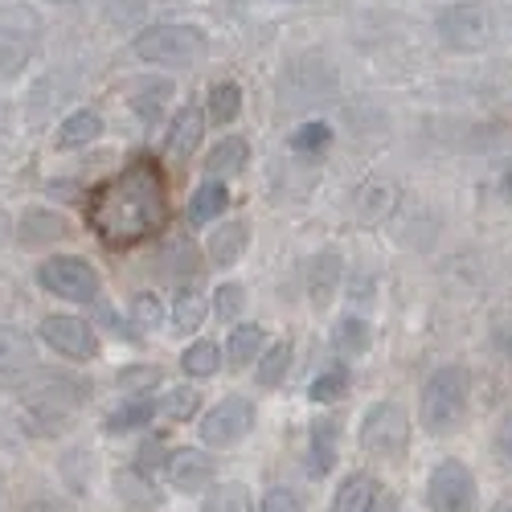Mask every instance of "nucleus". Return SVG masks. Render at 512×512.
I'll use <instances>...</instances> for the list:
<instances>
[{"label":"nucleus","instance_id":"4c0bfd02","mask_svg":"<svg viewBox=\"0 0 512 512\" xmlns=\"http://www.w3.org/2000/svg\"><path fill=\"white\" fill-rule=\"evenodd\" d=\"M168 455H173V451L164 447V439H144V443L136 447V472H140V476H148V480L164 476Z\"/></svg>","mask_w":512,"mask_h":512},{"label":"nucleus","instance_id":"473e14b6","mask_svg":"<svg viewBox=\"0 0 512 512\" xmlns=\"http://www.w3.org/2000/svg\"><path fill=\"white\" fill-rule=\"evenodd\" d=\"M127 316H132V324H136V328L156 332V328H164L168 308H164L160 295H152V291H136V295H132V308H127Z\"/></svg>","mask_w":512,"mask_h":512},{"label":"nucleus","instance_id":"f704fd0d","mask_svg":"<svg viewBox=\"0 0 512 512\" xmlns=\"http://www.w3.org/2000/svg\"><path fill=\"white\" fill-rule=\"evenodd\" d=\"M349 386H353L349 369H345V365H336V369H328V373H320V377L312 381V386H308V398L328 406V402H340V398H345Z\"/></svg>","mask_w":512,"mask_h":512},{"label":"nucleus","instance_id":"e433bc0d","mask_svg":"<svg viewBox=\"0 0 512 512\" xmlns=\"http://www.w3.org/2000/svg\"><path fill=\"white\" fill-rule=\"evenodd\" d=\"M156 406H160V414H164V418H173V422H189V418L201 410V394H197L193 386H177V390H168Z\"/></svg>","mask_w":512,"mask_h":512},{"label":"nucleus","instance_id":"aec40b11","mask_svg":"<svg viewBox=\"0 0 512 512\" xmlns=\"http://www.w3.org/2000/svg\"><path fill=\"white\" fill-rule=\"evenodd\" d=\"M160 414V406L152 402V394H127L107 418H103V431L107 435H132L140 426H152V418Z\"/></svg>","mask_w":512,"mask_h":512},{"label":"nucleus","instance_id":"bb28decb","mask_svg":"<svg viewBox=\"0 0 512 512\" xmlns=\"http://www.w3.org/2000/svg\"><path fill=\"white\" fill-rule=\"evenodd\" d=\"M263 353H267V328H259V324H238L230 332V340H226V361L234 369L254 365Z\"/></svg>","mask_w":512,"mask_h":512},{"label":"nucleus","instance_id":"f03ea898","mask_svg":"<svg viewBox=\"0 0 512 512\" xmlns=\"http://www.w3.org/2000/svg\"><path fill=\"white\" fill-rule=\"evenodd\" d=\"M467 414H472V369L467 365H439L422 381L418 394V426L431 439L463 431Z\"/></svg>","mask_w":512,"mask_h":512},{"label":"nucleus","instance_id":"de8ad7c7","mask_svg":"<svg viewBox=\"0 0 512 512\" xmlns=\"http://www.w3.org/2000/svg\"><path fill=\"white\" fill-rule=\"evenodd\" d=\"M504 189H508V193H512V168H508V177H504Z\"/></svg>","mask_w":512,"mask_h":512},{"label":"nucleus","instance_id":"423d86ee","mask_svg":"<svg viewBox=\"0 0 512 512\" xmlns=\"http://www.w3.org/2000/svg\"><path fill=\"white\" fill-rule=\"evenodd\" d=\"M426 508L431 512H480V480L463 459L447 455L426 472Z\"/></svg>","mask_w":512,"mask_h":512},{"label":"nucleus","instance_id":"dca6fc26","mask_svg":"<svg viewBox=\"0 0 512 512\" xmlns=\"http://www.w3.org/2000/svg\"><path fill=\"white\" fill-rule=\"evenodd\" d=\"M340 463V418H316L312 422V435H308V472L316 480L332 476Z\"/></svg>","mask_w":512,"mask_h":512},{"label":"nucleus","instance_id":"c9c22d12","mask_svg":"<svg viewBox=\"0 0 512 512\" xmlns=\"http://www.w3.org/2000/svg\"><path fill=\"white\" fill-rule=\"evenodd\" d=\"M168 316H173V324H177L181 332H197L201 320L209 316V304H205V295H201V291H181Z\"/></svg>","mask_w":512,"mask_h":512},{"label":"nucleus","instance_id":"393cba45","mask_svg":"<svg viewBox=\"0 0 512 512\" xmlns=\"http://www.w3.org/2000/svg\"><path fill=\"white\" fill-rule=\"evenodd\" d=\"M156 263H160L156 271L168 275V279H193L201 271V254H197V246L189 238H168L160 246V254H156Z\"/></svg>","mask_w":512,"mask_h":512},{"label":"nucleus","instance_id":"cd10ccee","mask_svg":"<svg viewBox=\"0 0 512 512\" xmlns=\"http://www.w3.org/2000/svg\"><path fill=\"white\" fill-rule=\"evenodd\" d=\"M369 345H373V328H369V320H361V316H345V320L332 328V349L345 357V361L365 357Z\"/></svg>","mask_w":512,"mask_h":512},{"label":"nucleus","instance_id":"2f4dec72","mask_svg":"<svg viewBox=\"0 0 512 512\" xmlns=\"http://www.w3.org/2000/svg\"><path fill=\"white\" fill-rule=\"evenodd\" d=\"M242 115V91H238V82H213L209 87V119L226 127Z\"/></svg>","mask_w":512,"mask_h":512},{"label":"nucleus","instance_id":"49530a36","mask_svg":"<svg viewBox=\"0 0 512 512\" xmlns=\"http://www.w3.org/2000/svg\"><path fill=\"white\" fill-rule=\"evenodd\" d=\"M377 512H402V504H398L394 496H386V492H381V504H377Z\"/></svg>","mask_w":512,"mask_h":512},{"label":"nucleus","instance_id":"58836bf2","mask_svg":"<svg viewBox=\"0 0 512 512\" xmlns=\"http://www.w3.org/2000/svg\"><path fill=\"white\" fill-rule=\"evenodd\" d=\"M115 386L123 394H152L160 386V369L156 365H132V369H119Z\"/></svg>","mask_w":512,"mask_h":512},{"label":"nucleus","instance_id":"412c9836","mask_svg":"<svg viewBox=\"0 0 512 512\" xmlns=\"http://www.w3.org/2000/svg\"><path fill=\"white\" fill-rule=\"evenodd\" d=\"M168 99H173V82H168V78H136V82H127V103H132V111L144 123H156L160 111L168 107Z\"/></svg>","mask_w":512,"mask_h":512},{"label":"nucleus","instance_id":"09e8293b","mask_svg":"<svg viewBox=\"0 0 512 512\" xmlns=\"http://www.w3.org/2000/svg\"><path fill=\"white\" fill-rule=\"evenodd\" d=\"M508 512H512V508H508Z\"/></svg>","mask_w":512,"mask_h":512},{"label":"nucleus","instance_id":"c85d7f7f","mask_svg":"<svg viewBox=\"0 0 512 512\" xmlns=\"http://www.w3.org/2000/svg\"><path fill=\"white\" fill-rule=\"evenodd\" d=\"M103 136V115L91 111V107H82L74 115L62 119L58 127V148H82V144H95Z\"/></svg>","mask_w":512,"mask_h":512},{"label":"nucleus","instance_id":"6ab92c4d","mask_svg":"<svg viewBox=\"0 0 512 512\" xmlns=\"http://www.w3.org/2000/svg\"><path fill=\"white\" fill-rule=\"evenodd\" d=\"M230 209V193H226V181H218V177H205L197 189H193V197H189V205H185V222L189 226H213V222H222V213Z\"/></svg>","mask_w":512,"mask_h":512},{"label":"nucleus","instance_id":"f257e3e1","mask_svg":"<svg viewBox=\"0 0 512 512\" xmlns=\"http://www.w3.org/2000/svg\"><path fill=\"white\" fill-rule=\"evenodd\" d=\"M168 185L152 160L127 164L87 201V226L111 250H127L168 226Z\"/></svg>","mask_w":512,"mask_h":512},{"label":"nucleus","instance_id":"6e6552de","mask_svg":"<svg viewBox=\"0 0 512 512\" xmlns=\"http://www.w3.org/2000/svg\"><path fill=\"white\" fill-rule=\"evenodd\" d=\"M254 422H259V406H254L246 394H230V398H222L218 406H209L201 414V426H197L201 447H209V451H234L238 443L250 439Z\"/></svg>","mask_w":512,"mask_h":512},{"label":"nucleus","instance_id":"c756f323","mask_svg":"<svg viewBox=\"0 0 512 512\" xmlns=\"http://www.w3.org/2000/svg\"><path fill=\"white\" fill-rule=\"evenodd\" d=\"M222 361H226V349H218V340H193V345H185V353H181V369L193 381L218 377Z\"/></svg>","mask_w":512,"mask_h":512},{"label":"nucleus","instance_id":"f8f14e48","mask_svg":"<svg viewBox=\"0 0 512 512\" xmlns=\"http://www.w3.org/2000/svg\"><path fill=\"white\" fill-rule=\"evenodd\" d=\"M37 46V21L33 13H0V82L13 78Z\"/></svg>","mask_w":512,"mask_h":512},{"label":"nucleus","instance_id":"5701e85b","mask_svg":"<svg viewBox=\"0 0 512 512\" xmlns=\"http://www.w3.org/2000/svg\"><path fill=\"white\" fill-rule=\"evenodd\" d=\"M246 164H250V144H246L242 136H226V140H218V144L209 148L205 173L218 177V181H226V177H238Z\"/></svg>","mask_w":512,"mask_h":512},{"label":"nucleus","instance_id":"ea45409f","mask_svg":"<svg viewBox=\"0 0 512 512\" xmlns=\"http://www.w3.org/2000/svg\"><path fill=\"white\" fill-rule=\"evenodd\" d=\"M492 459L504 467V472H512V406H504L496 426H492Z\"/></svg>","mask_w":512,"mask_h":512},{"label":"nucleus","instance_id":"a211bd4d","mask_svg":"<svg viewBox=\"0 0 512 512\" xmlns=\"http://www.w3.org/2000/svg\"><path fill=\"white\" fill-rule=\"evenodd\" d=\"M340 283H345V259H340V250H320L312 267H308V300L312 308H328L336 300Z\"/></svg>","mask_w":512,"mask_h":512},{"label":"nucleus","instance_id":"72a5a7b5","mask_svg":"<svg viewBox=\"0 0 512 512\" xmlns=\"http://www.w3.org/2000/svg\"><path fill=\"white\" fill-rule=\"evenodd\" d=\"M242 308H246V291H242V283H222L218 291H213V300H209V316L218 320V324H238Z\"/></svg>","mask_w":512,"mask_h":512},{"label":"nucleus","instance_id":"c03bdc74","mask_svg":"<svg viewBox=\"0 0 512 512\" xmlns=\"http://www.w3.org/2000/svg\"><path fill=\"white\" fill-rule=\"evenodd\" d=\"M25 512H70V508H66V504H54V500L46 496V500H37V504H29Z\"/></svg>","mask_w":512,"mask_h":512},{"label":"nucleus","instance_id":"79ce46f5","mask_svg":"<svg viewBox=\"0 0 512 512\" xmlns=\"http://www.w3.org/2000/svg\"><path fill=\"white\" fill-rule=\"evenodd\" d=\"M259 512H308V508L291 488H267L259 500Z\"/></svg>","mask_w":512,"mask_h":512},{"label":"nucleus","instance_id":"a19ab883","mask_svg":"<svg viewBox=\"0 0 512 512\" xmlns=\"http://www.w3.org/2000/svg\"><path fill=\"white\" fill-rule=\"evenodd\" d=\"M328 144H332V127H328V123H320V119H316V123H304V127H300V132H295V136H291V148H295V152H300V156L324 152Z\"/></svg>","mask_w":512,"mask_h":512},{"label":"nucleus","instance_id":"37998d69","mask_svg":"<svg viewBox=\"0 0 512 512\" xmlns=\"http://www.w3.org/2000/svg\"><path fill=\"white\" fill-rule=\"evenodd\" d=\"M492 340H496V349L512 361V324H496V332H492Z\"/></svg>","mask_w":512,"mask_h":512},{"label":"nucleus","instance_id":"a878e982","mask_svg":"<svg viewBox=\"0 0 512 512\" xmlns=\"http://www.w3.org/2000/svg\"><path fill=\"white\" fill-rule=\"evenodd\" d=\"M115 500H119L127 512H156V504H160V492H156V480L140 476L136 467H132V472L115 476Z\"/></svg>","mask_w":512,"mask_h":512},{"label":"nucleus","instance_id":"9b49d317","mask_svg":"<svg viewBox=\"0 0 512 512\" xmlns=\"http://www.w3.org/2000/svg\"><path fill=\"white\" fill-rule=\"evenodd\" d=\"M164 480L181 496H205L213 484H218V459L209 455V447H181V451L168 455Z\"/></svg>","mask_w":512,"mask_h":512},{"label":"nucleus","instance_id":"7c9ffc66","mask_svg":"<svg viewBox=\"0 0 512 512\" xmlns=\"http://www.w3.org/2000/svg\"><path fill=\"white\" fill-rule=\"evenodd\" d=\"M291 357H295L291 340H275V345H267V353L254 361V381H259L263 390H279L287 369H291Z\"/></svg>","mask_w":512,"mask_h":512},{"label":"nucleus","instance_id":"f3484780","mask_svg":"<svg viewBox=\"0 0 512 512\" xmlns=\"http://www.w3.org/2000/svg\"><path fill=\"white\" fill-rule=\"evenodd\" d=\"M381 492H386V488H381L377 476H369V472H349L345 480L336 484L328 512H377Z\"/></svg>","mask_w":512,"mask_h":512},{"label":"nucleus","instance_id":"2eb2a0df","mask_svg":"<svg viewBox=\"0 0 512 512\" xmlns=\"http://www.w3.org/2000/svg\"><path fill=\"white\" fill-rule=\"evenodd\" d=\"M205 136V111L197 103H185L164 132V156L168 160H189Z\"/></svg>","mask_w":512,"mask_h":512},{"label":"nucleus","instance_id":"20e7f679","mask_svg":"<svg viewBox=\"0 0 512 512\" xmlns=\"http://www.w3.org/2000/svg\"><path fill=\"white\" fill-rule=\"evenodd\" d=\"M410 439H414V422H410V410L402 402H373L361 414L357 443L365 455L386 459V463H402L410 451Z\"/></svg>","mask_w":512,"mask_h":512},{"label":"nucleus","instance_id":"1a4fd4ad","mask_svg":"<svg viewBox=\"0 0 512 512\" xmlns=\"http://www.w3.org/2000/svg\"><path fill=\"white\" fill-rule=\"evenodd\" d=\"M37 336H41V345H50L66 361H99V353H103L95 324L82 316H70V312L46 316L37 324Z\"/></svg>","mask_w":512,"mask_h":512},{"label":"nucleus","instance_id":"ddd939ff","mask_svg":"<svg viewBox=\"0 0 512 512\" xmlns=\"http://www.w3.org/2000/svg\"><path fill=\"white\" fill-rule=\"evenodd\" d=\"M246 246H250V222L246 218H222V222H213V230L205 238V259L226 271V267L242 263Z\"/></svg>","mask_w":512,"mask_h":512},{"label":"nucleus","instance_id":"39448f33","mask_svg":"<svg viewBox=\"0 0 512 512\" xmlns=\"http://www.w3.org/2000/svg\"><path fill=\"white\" fill-rule=\"evenodd\" d=\"M209 54V37L197 25H152L136 37V58L152 62V66H197Z\"/></svg>","mask_w":512,"mask_h":512},{"label":"nucleus","instance_id":"a18cd8bd","mask_svg":"<svg viewBox=\"0 0 512 512\" xmlns=\"http://www.w3.org/2000/svg\"><path fill=\"white\" fill-rule=\"evenodd\" d=\"M9 238H13V218L5 213V205H0V246H5Z\"/></svg>","mask_w":512,"mask_h":512},{"label":"nucleus","instance_id":"7ed1b4c3","mask_svg":"<svg viewBox=\"0 0 512 512\" xmlns=\"http://www.w3.org/2000/svg\"><path fill=\"white\" fill-rule=\"evenodd\" d=\"M17 398L41 426H58L91 398V381L66 369H29V377L17 381Z\"/></svg>","mask_w":512,"mask_h":512},{"label":"nucleus","instance_id":"9d476101","mask_svg":"<svg viewBox=\"0 0 512 512\" xmlns=\"http://www.w3.org/2000/svg\"><path fill=\"white\" fill-rule=\"evenodd\" d=\"M435 29H439V41L451 50H484L488 46V33H492V13L480 5V0H459V5H447L439 17H435Z\"/></svg>","mask_w":512,"mask_h":512},{"label":"nucleus","instance_id":"0eeeda50","mask_svg":"<svg viewBox=\"0 0 512 512\" xmlns=\"http://www.w3.org/2000/svg\"><path fill=\"white\" fill-rule=\"evenodd\" d=\"M37 283L41 291L58 295L66 304H95L103 295V275L95 271V263L78 259V254H50L37 267Z\"/></svg>","mask_w":512,"mask_h":512},{"label":"nucleus","instance_id":"b1692460","mask_svg":"<svg viewBox=\"0 0 512 512\" xmlns=\"http://www.w3.org/2000/svg\"><path fill=\"white\" fill-rule=\"evenodd\" d=\"M197 512H259V500H254V492L238 480H218L201 496Z\"/></svg>","mask_w":512,"mask_h":512},{"label":"nucleus","instance_id":"4be33fe9","mask_svg":"<svg viewBox=\"0 0 512 512\" xmlns=\"http://www.w3.org/2000/svg\"><path fill=\"white\" fill-rule=\"evenodd\" d=\"M37 361V340L25 328L0 324V373H29Z\"/></svg>","mask_w":512,"mask_h":512},{"label":"nucleus","instance_id":"4468645a","mask_svg":"<svg viewBox=\"0 0 512 512\" xmlns=\"http://www.w3.org/2000/svg\"><path fill=\"white\" fill-rule=\"evenodd\" d=\"M70 234H74L70 230V218H66V213H54V209H29V213H21V222H17V242L25 250L58 246Z\"/></svg>","mask_w":512,"mask_h":512}]
</instances>
